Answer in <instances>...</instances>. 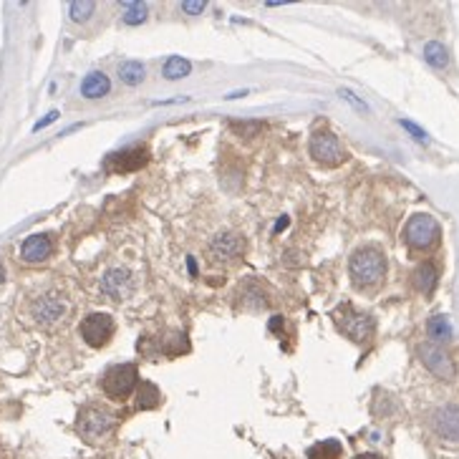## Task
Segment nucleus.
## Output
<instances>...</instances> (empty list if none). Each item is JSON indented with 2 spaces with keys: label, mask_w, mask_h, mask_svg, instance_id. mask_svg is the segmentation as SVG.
Returning a JSON list of instances; mask_svg holds the SVG:
<instances>
[{
  "label": "nucleus",
  "mask_w": 459,
  "mask_h": 459,
  "mask_svg": "<svg viewBox=\"0 0 459 459\" xmlns=\"http://www.w3.org/2000/svg\"><path fill=\"white\" fill-rule=\"evenodd\" d=\"M348 276L359 290H374L379 288L386 278V257L376 245L359 248L348 260Z\"/></svg>",
  "instance_id": "nucleus-1"
},
{
  "label": "nucleus",
  "mask_w": 459,
  "mask_h": 459,
  "mask_svg": "<svg viewBox=\"0 0 459 459\" xmlns=\"http://www.w3.org/2000/svg\"><path fill=\"white\" fill-rule=\"evenodd\" d=\"M333 323L346 338H351L359 346H363V343L374 338L376 321L368 313H363V310H356L354 306H348V303H343V306H338L333 310Z\"/></svg>",
  "instance_id": "nucleus-2"
},
{
  "label": "nucleus",
  "mask_w": 459,
  "mask_h": 459,
  "mask_svg": "<svg viewBox=\"0 0 459 459\" xmlns=\"http://www.w3.org/2000/svg\"><path fill=\"white\" fill-rule=\"evenodd\" d=\"M308 151L315 162L321 164V167H328V170L341 167V164L348 159L346 149H343V144H341V139L336 137L331 129H315L308 139Z\"/></svg>",
  "instance_id": "nucleus-3"
},
{
  "label": "nucleus",
  "mask_w": 459,
  "mask_h": 459,
  "mask_svg": "<svg viewBox=\"0 0 459 459\" xmlns=\"http://www.w3.org/2000/svg\"><path fill=\"white\" fill-rule=\"evenodd\" d=\"M439 237H442L439 223H437L432 215H426V212L412 215L409 217V223L404 225V240H407L409 248L419 250V253L432 250L434 245L439 243Z\"/></svg>",
  "instance_id": "nucleus-4"
},
{
  "label": "nucleus",
  "mask_w": 459,
  "mask_h": 459,
  "mask_svg": "<svg viewBox=\"0 0 459 459\" xmlns=\"http://www.w3.org/2000/svg\"><path fill=\"white\" fill-rule=\"evenodd\" d=\"M139 386V368L134 363H119L112 366L101 379V389L109 399L114 401H126L131 393Z\"/></svg>",
  "instance_id": "nucleus-5"
},
{
  "label": "nucleus",
  "mask_w": 459,
  "mask_h": 459,
  "mask_svg": "<svg viewBox=\"0 0 459 459\" xmlns=\"http://www.w3.org/2000/svg\"><path fill=\"white\" fill-rule=\"evenodd\" d=\"M76 426H79V432H81L84 439L98 442V439H104V437H109V434L114 432V426H116V416H114L112 412L101 409V407H89V409H84V412L79 414Z\"/></svg>",
  "instance_id": "nucleus-6"
},
{
  "label": "nucleus",
  "mask_w": 459,
  "mask_h": 459,
  "mask_svg": "<svg viewBox=\"0 0 459 459\" xmlns=\"http://www.w3.org/2000/svg\"><path fill=\"white\" fill-rule=\"evenodd\" d=\"M243 253H245V237L232 232V230H220L210 240V248H207V255L217 265H230V262L240 260Z\"/></svg>",
  "instance_id": "nucleus-7"
},
{
  "label": "nucleus",
  "mask_w": 459,
  "mask_h": 459,
  "mask_svg": "<svg viewBox=\"0 0 459 459\" xmlns=\"http://www.w3.org/2000/svg\"><path fill=\"white\" fill-rule=\"evenodd\" d=\"M416 356H419V361L424 363L426 371L434 374L437 379H442V381L454 379V361L439 343H432V341L419 343V346H416Z\"/></svg>",
  "instance_id": "nucleus-8"
},
{
  "label": "nucleus",
  "mask_w": 459,
  "mask_h": 459,
  "mask_svg": "<svg viewBox=\"0 0 459 459\" xmlns=\"http://www.w3.org/2000/svg\"><path fill=\"white\" fill-rule=\"evenodd\" d=\"M114 328H116V323H114L112 315L98 310V313L86 315L84 321H81L79 331H81V338H84L91 348H104L106 343L112 341Z\"/></svg>",
  "instance_id": "nucleus-9"
},
{
  "label": "nucleus",
  "mask_w": 459,
  "mask_h": 459,
  "mask_svg": "<svg viewBox=\"0 0 459 459\" xmlns=\"http://www.w3.org/2000/svg\"><path fill=\"white\" fill-rule=\"evenodd\" d=\"M31 310H33V318H36L40 326H53V323H59L66 318V313H68V303H66L61 295L46 293L33 303Z\"/></svg>",
  "instance_id": "nucleus-10"
},
{
  "label": "nucleus",
  "mask_w": 459,
  "mask_h": 459,
  "mask_svg": "<svg viewBox=\"0 0 459 459\" xmlns=\"http://www.w3.org/2000/svg\"><path fill=\"white\" fill-rule=\"evenodd\" d=\"M101 290H104V295L114 298V301H126L134 293V276L126 268L106 270L104 278H101Z\"/></svg>",
  "instance_id": "nucleus-11"
},
{
  "label": "nucleus",
  "mask_w": 459,
  "mask_h": 459,
  "mask_svg": "<svg viewBox=\"0 0 459 459\" xmlns=\"http://www.w3.org/2000/svg\"><path fill=\"white\" fill-rule=\"evenodd\" d=\"M149 162V151L146 146H134V149H121L112 157H106V170L116 172V174H126V172H137Z\"/></svg>",
  "instance_id": "nucleus-12"
},
{
  "label": "nucleus",
  "mask_w": 459,
  "mask_h": 459,
  "mask_svg": "<svg viewBox=\"0 0 459 459\" xmlns=\"http://www.w3.org/2000/svg\"><path fill=\"white\" fill-rule=\"evenodd\" d=\"M434 432L439 434L442 439L457 442L459 444V407L457 404H444L432 414Z\"/></svg>",
  "instance_id": "nucleus-13"
},
{
  "label": "nucleus",
  "mask_w": 459,
  "mask_h": 459,
  "mask_svg": "<svg viewBox=\"0 0 459 459\" xmlns=\"http://www.w3.org/2000/svg\"><path fill=\"white\" fill-rule=\"evenodd\" d=\"M53 253V240L48 235H31L20 245V257L26 262H43Z\"/></svg>",
  "instance_id": "nucleus-14"
},
{
  "label": "nucleus",
  "mask_w": 459,
  "mask_h": 459,
  "mask_svg": "<svg viewBox=\"0 0 459 459\" xmlns=\"http://www.w3.org/2000/svg\"><path fill=\"white\" fill-rule=\"evenodd\" d=\"M109 91H112V81L101 71H91L81 81V96L84 98H104Z\"/></svg>",
  "instance_id": "nucleus-15"
},
{
  "label": "nucleus",
  "mask_w": 459,
  "mask_h": 459,
  "mask_svg": "<svg viewBox=\"0 0 459 459\" xmlns=\"http://www.w3.org/2000/svg\"><path fill=\"white\" fill-rule=\"evenodd\" d=\"M437 280H439V273H437L434 262H421L419 268L414 270V288L419 290V293L429 295L437 288Z\"/></svg>",
  "instance_id": "nucleus-16"
},
{
  "label": "nucleus",
  "mask_w": 459,
  "mask_h": 459,
  "mask_svg": "<svg viewBox=\"0 0 459 459\" xmlns=\"http://www.w3.org/2000/svg\"><path fill=\"white\" fill-rule=\"evenodd\" d=\"M426 331H429V338H432V343H439V341H449L452 338V323H449V318L446 315H434V318H429V323H426Z\"/></svg>",
  "instance_id": "nucleus-17"
},
{
  "label": "nucleus",
  "mask_w": 459,
  "mask_h": 459,
  "mask_svg": "<svg viewBox=\"0 0 459 459\" xmlns=\"http://www.w3.org/2000/svg\"><path fill=\"white\" fill-rule=\"evenodd\" d=\"M424 59L426 63H432L434 68H446L449 66V51L439 40H429L424 46Z\"/></svg>",
  "instance_id": "nucleus-18"
},
{
  "label": "nucleus",
  "mask_w": 459,
  "mask_h": 459,
  "mask_svg": "<svg viewBox=\"0 0 459 459\" xmlns=\"http://www.w3.org/2000/svg\"><path fill=\"white\" fill-rule=\"evenodd\" d=\"M146 71H144V63H139V61H124V63L119 66V79L124 81L126 86H139L144 81Z\"/></svg>",
  "instance_id": "nucleus-19"
},
{
  "label": "nucleus",
  "mask_w": 459,
  "mask_h": 459,
  "mask_svg": "<svg viewBox=\"0 0 459 459\" xmlns=\"http://www.w3.org/2000/svg\"><path fill=\"white\" fill-rule=\"evenodd\" d=\"M162 73H164V79L179 81V79H184V76H190L192 73V63L187 59H182V56H172V59L164 63Z\"/></svg>",
  "instance_id": "nucleus-20"
},
{
  "label": "nucleus",
  "mask_w": 459,
  "mask_h": 459,
  "mask_svg": "<svg viewBox=\"0 0 459 459\" xmlns=\"http://www.w3.org/2000/svg\"><path fill=\"white\" fill-rule=\"evenodd\" d=\"M162 396H159V389L154 384H142L137 391V409H157Z\"/></svg>",
  "instance_id": "nucleus-21"
},
{
  "label": "nucleus",
  "mask_w": 459,
  "mask_h": 459,
  "mask_svg": "<svg viewBox=\"0 0 459 459\" xmlns=\"http://www.w3.org/2000/svg\"><path fill=\"white\" fill-rule=\"evenodd\" d=\"M93 10H96V3H91V0H73V3H68V15L76 23H86L93 15Z\"/></svg>",
  "instance_id": "nucleus-22"
},
{
  "label": "nucleus",
  "mask_w": 459,
  "mask_h": 459,
  "mask_svg": "<svg viewBox=\"0 0 459 459\" xmlns=\"http://www.w3.org/2000/svg\"><path fill=\"white\" fill-rule=\"evenodd\" d=\"M338 457H341V444L336 439L321 442V444H315L308 452V459H338Z\"/></svg>",
  "instance_id": "nucleus-23"
},
{
  "label": "nucleus",
  "mask_w": 459,
  "mask_h": 459,
  "mask_svg": "<svg viewBox=\"0 0 459 459\" xmlns=\"http://www.w3.org/2000/svg\"><path fill=\"white\" fill-rule=\"evenodd\" d=\"M124 23L126 26H142L146 18H149V6H144V3H129V6H124Z\"/></svg>",
  "instance_id": "nucleus-24"
},
{
  "label": "nucleus",
  "mask_w": 459,
  "mask_h": 459,
  "mask_svg": "<svg viewBox=\"0 0 459 459\" xmlns=\"http://www.w3.org/2000/svg\"><path fill=\"white\" fill-rule=\"evenodd\" d=\"M338 96H341V98H346L348 104H354L361 114H368V104H366V101H363V98H359V96H356L354 91H348V89H338Z\"/></svg>",
  "instance_id": "nucleus-25"
},
{
  "label": "nucleus",
  "mask_w": 459,
  "mask_h": 459,
  "mask_svg": "<svg viewBox=\"0 0 459 459\" xmlns=\"http://www.w3.org/2000/svg\"><path fill=\"white\" fill-rule=\"evenodd\" d=\"M204 8H207V3H204V0H187V3H182V10L187 15H200L204 10Z\"/></svg>",
  "instance_id": "nucleus-26"
},
{
  "label": "nucleus",
  "mask_w": 459,
  "mask_h": 459,
  "mask_svg": "<svg viewBox=\"0 0 459 459\" xmlns=\"http://www.w3.org/2000/svg\"><path fill=\"white\" fill-rule=\"evenodd\" d=\"M401 126H404V129H407L409 134H412V137H416V139H426V134H424V131H421L416 124H412V121H407V119H404V121H401Z\"/></svg>",
  "instance_id": "nucleus-27"
},
{
  "label": "nucleus",
  "mask_w": 459,
  "mask_h": 459,
  "mask_svg": "<svg viewBox=\"0 0 459 459\" xmlns=\"http://www.w3.org/2000/svg\"><path fill=\"white\" fill-rule=\"evenodd\" d=\"M56 119H59V112H51V114H48V116H43V119H40V121H38V124L33 126V131H40V129H43V126H48V124H51V121H56Z\"/></svg>",
  "instance_id": "nucleus-28"
},
{
  "label": "nucleus",
  "mask_w": 459,
  "mask_h": 459,
  "mask_svg": "<svg viewBox=\"0 0 459 459\" xmlns=\"http://www.w3.org/2000/svg\"><path fill=\"white\" fill-rule=\"evenodd\" d=\"M354 459H381L379 454H374V452H363V454H356Z\"/></svg>",
  "instance_id": "nucleus-29"
},
{
  "label": "nucleus",
  "mask_w": 459,
  "mask_h": 459,
  "mask_svg": "<svg viewBox=\"0 0 459 459\" xmlns=\"http://www.w3.org/2000/svg\"><path fill=\"white\" fill-rule=\"evenodd\" d=\"M3 278H6V276H3V265H0V283H3Z\"/></svg>",
  "instance_id": "nucleus-30"
}]
</instances>
